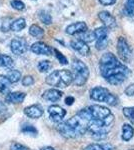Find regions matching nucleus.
Segmentation results:
<instances>
[{
  "label": "nucleus",
  "instance_id": "26",
  "mask_svg": "<svg viewBox=\"0 0 134 150\" xmlns=\"http://www.w3.org/2000/svg\"><path fill=\"white\" fill-rule=\"evenodd\" d=\"M123 13L127 17H134V0H125Z\"/></svg>",
  "mask_w": 134,
  "mask_h": 150
},
{
  "label": "nucleus",
  "instance_id": "20",
  "mask_svg": "<svg viewBox=\"0 0 134 150\" xmlns=\"http://www.w3.org/2000/svg\"><path fill=\"white\" fill-rule=\"evenodd\" d=\"M26 27V20L23 17H19L13 20L10 25V30L14 32H19V31L23 30Z\"/></svg>",
  "mask_w": 134,
  "mask_h": 150
},
{
  "label": "nucleus",
  "instance_id": "11",
  "mask_svg": "<svg viewBox=\"0 0 134 150\" xmlns=\"http://www.w3.org/2000/svg\"><path fill=\"white\" fill-rule=\"evenodd\" d=\"M70 46L73 50H75L82 56H88L90 54V47L88 46V44L85 43L84 41L80 40L79 38L70 41Z\"/></svg>",
  "mask_w": 134,
  "mask_h": 150
},
{
  "label": "nucleus",
  "instance_id": "24",
  "mask_svg": "<svg viewBox=\"0 0 134 150\" xmlns=\"http://www.w3.org/2000/svg\"><path fill=\"white\" fill-rule=\"evenodd\" d=\"M6 77L10 81V83H17L21 79V72L16 69H10L7 72Z\"/></svg>",
  "mask_w": 134,
  "mask_h": 150
},
{
  "label": "nucleus",
  "instance_id": "18",
  "mask_svg": "<svg viewBox=\"0 0 134 150\" xmlns=\"http://www.w3.org/2000/svg\"><path fill=\"white\" fill-rule=\"evenodd\" d=\"M25 97H26V94L24 92H20V91L9 92L5 96V102L10 104H19L23 102Z\"/></svg>",
  "mask_w": 134,
  "mask_h": 150
},
{
  "label": "nucleus",
  "instance_id": "32",
  "mask_svg": "<svg viewBox=\"0 0 134 150\" xmlns=\"http://www.w3.org/2000/svg\"><path fill=\"white\" fill-rule=\"evenodd\" d=\"M53 52H54L55 57L57 58V60L60 62V64H62V65H66V64H68V59L64 56V54H62V53L59 51V50L53 49Z\"/></svg>",
  "mask_w": 134,
  "mask_h": 150
},
{
  "label": "nucleus",
  "instance_id": "37",
  "mask_svg": "<svg viewBox=\"0 0 134 150\" xmlns=\"http://www.w3.org/2000/svg\"><path fill=\"white\" fill-rule=\"evenodd\" d=\"M125 94L127 96H133L134 95V83L130 84V85H128L127 87H126Z\"/></svg>",
  "mask_w": 134,
  "mask_h": 150
},
{
  "label": "nucleus",
  "instance_id": "38",
  "mask_svg": "<svg viewBox=\"0 0 134 150\" xmlns=\"http://www.w3.org/2000/svg\"><path fill=\"white\" fill-rule=\"evenodd\" d=\"M99 3L103 6H109V5H113V4L116 3L117 0H98Z\"/></svg>",
  "mask_w": 134,
  "mask_h": 150
},
{
  "label": "nucleus",
  "instance_id": "17",
  "mask_svg": "<svg viewBox=\"0 0 134 150\" xmlns=\"http://www.w3.org/2000/svg\"><path fill=\"white\" fill-rule=\"evenodd\" d=\"M63 96V92L56 88H51L48 90L44 91L42 94V98L46 101H51V102H56V101L60 100Z\"/></svg>",
  "mask_w": 134,
  "mask_h": 150
},
{
  "label": "nucleus",
  "instance_id": "40",
  "mask_svg": "<svg viewBox=\"0 0 134 150\" xmlns=\"http://www.w3.org/2000/svg\"><path fill=\"white\" fill-rule=\"evenodd\" d=\"M7 110L6 108V105L4 104L2 101H0V114H2V113H4L5 111Z\"/></svg>",
  "mask_w": 134,
  "mask_h": 150
},
{
  "label": "nucleus",
  "instance_id": "19",
  "mask_svg": "<svg viewBox=\"0 0 134 150\" xmlns=\"http://www.w3.org/2000/svg\"><path fill=\"white\" fill-rule=\"evenodd\" d=\"M122 135H121V138H122L124 141H129V140L132 139V137L134 136V128L131 124H128V123H125V124L122 125Z\"/></svg>",
  "mask_w": 134,
  "mask_h": 150
},
{
  "label": "nucleus",
  "instance_id": "28",
  "mask_svg": "<svg viewBox=\"0 0 134 150\" xmlns=\"http://www.w3.org/2000/svg\"><path fill=\"white\" fill-rule=\"evenodd\" d=\"M21 132L26 135H30V136H36V135L38 134L37 129H36L33 125H30V124L23 125L22 128H21Z\"/></svg>",
  "mask_w": 134,
  "mask_h": 150
},
{
  "label": "nucleus",
  "instance_id": "6",
  "mask_svg": "<svg viewBox=\"0 0 134 150\" xmlns=\"http://www.w3.org/2000/svg\"><path fill=\"white\" fill-rule=\"evenodd\" d=\"M110 114V109L102 105H91L89 107L83 108V109L77 112V115L89 122L91 120L104 119V118L108 117Z\"/></svg>",
  "mask_w": 134,
  "mask_h": 150
},
{
  "label": "nucleus",
  "instance_id": "1",
  "mask_svg": "<svg viewBox=\"0 0 134 150\" xmlns=\"http://www.w3.org/2000/svg\"><path fill=\"white\" fill-rule=\"evenodd\" d=\"M99 69L103 78L112 85L122 84L130 74V70L112 52L102 55L99 60Z\"/></svg>",
  "mask_w": 134,
  "mask_h": 150
},
{
  "label": "nucleus",
  "instance_id": "29",
  "mask_svg": "<svg viewBox=\"0 0 134 150\" xmlns=\"http://www.w3.org/2000/svg\"><path fill=\"white\" fill-rule=\"evenodd\" d=\"M79 39L84 41L85 43H90L92 42V41L95 40V36H94V32L93 31H85L84 33H81V34H79Z\"/></svg>",
  "mask_w": 134,
  "mask_h": 150
},
{
  "label": "nucleus",
  "instance_id": "10",
  "mask_svg": "<svg viewBox=\"0 0 134 150\" xmlns=\"http://www.w3.org/2000/svg\"><path fill=\"white\" fill-rule=\"evenodd\" d=\"M10 48L11 51L15 55H22L28 49L27 41L23 37H15L11 40Z\"/></svg>",
  "mask_w": 134,
  "mask_h": 150
},
{
  "label": "nucleus",
  "instance_id": "23",
  "mask_svg": "<svg viewBox=\"0 0 134 150\" xmlns=\"http://www.w3.org/2000/svg\"><path fill=\"white\" fill-rule=\"evenodd\" d=\"M14 62L13 59L5 54H0V67H3V68L10 69L13 67Z\"/></svg>",
  "mask_w": 134,
  "mask_h": 150
},
{
  "label": "nucleus",
  "instance_id": "9",
  "mask_svg": "<svg viewBox=\"0 0 134 150\" xmlns=\"http://www.w3.org/2000/svg\"><path fill=\"white\" fill-rule=\"evenodd\" d=\"M94 36H95V40H96V47L97 50H103L105 49L107 44H108V34H109V30L108 28L105 26H101V27L96 28L95 30H93Z\"/></svg>",
  "mask_w": 134,
  "mask_h": 150
},
{
  "label": "nucleus",
  "instance_id": "8",
  "mask_svg": "<svg viewBox=\"0 0 134 150\" xmlns=\"http://www.w3.org/2000/svg\"><path fill=\"white\" fill-rule=\"evenodd\" d=\"M117 54L120 60L125 63H129L132 59V49L129 46L127 40L122 36L118 38L117 40Z\"/></svg>",
  "mask_w": 134,
  "mask_h": 150
},
{
  "label": "nucleus",
  "instance_id": "42",
  "mask_svg": "<svg viewBox=\"0 0 134 150\" xmlns=\"http://www.w3.org/2000/svg\"><path fill=\"white\" fill-rule=\"evenodd\" d=\"M129 150H133V149H129Z\"/></svg>",
  "mask_w": 134,
  "mask_h": 150
},
{
  "label": "nucleus",
  "instance_id": "12",
  "mask_svg": "<svg viewBox=\"0 0 134 150\" xmlns=\"http://www.w3.org/2000/svg\"><path fill=\"white\" fill-rule=\"evenodd\" d=\"M49 117L53 122H61L66 115V110L59 105H51L48 107Z\"/></svg>",
  "mask_w": 134,
  "mask_h": 150
},
{
  "label": "nucleus",
  "instance_id": "41",
  "mask_svg": "<svg viewBox=\"0 0 134 150\" xmlns=\"http://www.w3.org/2000/svg\"><path fill=\"white\" fill-rule=\"evenodd\" d=\"M40 150H55L53 147H51V146H45V147H42Z\"/></svg>",
  "mask_w": 134,
  "mask_h": 150
},
{
  "label": "nucleus",
  "instance_id": "21",
  "mask_svg": "<svg viewBox=\"0 0 134 150\" xmlns=\"http://www.w3.org/2000/svg\"><path fill=\"white\" fill-rule=\"evenodd\" d=\"M10 81L8 80V78L5 75L0 74V93L4 94V95L8 94L10 92Z\"/></svg>",
  "mask_w": 134,
  "mask_h": 150
},
{
  "label": "nucleus",
  "instance_id": "15",
  "mask_svg": "<svg viewBox=\"0 0 134 150\" xmlns=\"http://www.w3.org/2000/svg\"><path fill=\"white\" fill-rule=\"evenodd\" d=\"M98 18L107 28H114L116 26V19L109 11L102 10L98 13Z\"/></svg>",
  "mask_w": 134,
  "mask_h": 150
},
{
  "label": "nucleus",
  "instance_id": "4",
  "mask_svg": "<svg viewBox=\"0 0 134 150\" xmlns=\"http://www.w3.org/2000/svg\"><path fill=\"white\" fill-rule=\"evenodd\" d=\"M45 82L50 86L55 88H65L73 82L71 71L66 69H59L51 72L46 77Z\"/></svg>",
  "mask_w": 134,
  "mask_h": 150
},
{
  "label": "nucleus",
  "instance_id": "27",
  "mask_svg": "<svg viewBox=\"0 0 134 150\" xmlns=\"http://www.w3.org/2000/svg\"><path fill=\"white\" fill-rule=\"evenodd\" d=\"M38 18L45 25H50L52 23V16L49 14V12H47L46 10H40L38 12Z\"/></svg>",
  "mask_w": 134,
  "mask_h": 150
},
{
  "label": "nucleus",
  "instance_id": "33",
  "mask_svg": "<svg viewBox=\"0 0 134 150\" xmlns=\"http://www.w3.org/2000/svg\"><path fill=\"white\" fill-rule=\"evenodd\" d=\"M10 5L12 6L13 9H16L18 11H22L25 9V4L21 0H11Z\"/></svg>",
  "mask_w": 134,
  "mask_h": 150
},
{
  "label": "nucleus",
  "instance_id": "22",
  "mask_svg": "<svg viewBox=\"0 0 134 150\" xmlns=\"http://www.w3.org/2000/svg\"><path fill=\"white\" fill-rule=\"evenodd\" d=\"M83 150H114V146L110 143H92Z\"/></svg>",
  "mask_w": 134,
  "mask_h": 150
},
{
  "label": "nucleus",
  "instance_id": "13",
  "mask_svg": "<svg viewBox=\"0 0 134 150\" xmlns=\"http://www.w3.org/2000/svg\"><path fill=\"white\" fill-rule=\"evenodd\" d=\"M88 30L87 28V24L83 21H77V22L71 23L65 28V32L68 35H77L84 33L85 31Z\"/></svg>",
  "mask_w": 134,
  "mask_h": 150
},
{
  "label": "nucleus",
  "instance_id": "35",
  "mask_svg": "<svg viewBox=\"0 0 134 150\" xmlns=\"http://www.w3.org/2000/svg\"><path fill=\"white\" fill-rule=\"evenodd\" d=\"M34 84V78L30 75H26L22 78V85L23 86H31Z\"/></svg>",
  "mask_w": 134,
  "mask_h": 150
},
{
  "label": "nucleus",
  "instance_id": "31",
  "mask_svg": "<svg viewBox=\"0 0 134 150\" xmlns=\"http://www.w3.org/2000/svg\"><path fill=\"white\" fill-rule=\"evenodd\" d=\"M122 112L123 115L129 121H131V123H134V107H124Z\"/></svg>",
  "mask_w": 134,
  "mask_h": 150
},
{
  "label": "nucleus",
  "instance_id": "2",
  "mask_svg": "<svg viewBox=\"0 0 134 150\" xmlns=\"http://www.w3.org/2000/svg\"><path fill=\"white\" fill-rule=\"evenodd\" d=\"M88 124L89 121L76 114L69 118L67 121L59 123L57 126V130L62 136L66 138H77L87 132Z\"/></svg>",
  "mask_w": 134,
  "mask_h": 150
},
{
  "label": "nucleus",
  "instance_id": "7",
  "mask_svg": "<svg viewBox=\"0 0 134 150\" xmlns=\"http://www.w3.org/2000/svg\"><path fill=\"white\" fill-rule=\"evenodd\" d=\"M90 98L94 101L104 102L111 106L118 105L119 102V99L117 96L112 94L108 89L102 86H96L94 88H92L90 90Z\"/></svg>",
  "mask_w": 134,
  "mask_h": 150
},
{
  "label": "nucleus",
  "instance_id": "34",
  "mask_svg": "<svg viewBox=\"0 0 134 150\" xmlns=\"http://www.w3.org/2000/svg\"><path fill=\"white\" fill-rule=\"evenodd\" d=\"M7 20H8V18H4L3 21L1 22V26H0V30L2 31V32H8L9 30H10V25H11V22H8L7 23Z\"/></svg>",
  "mask_w": 134,
  "mask_h": 150
},
{
  "label": "nucleus",
  "instance_id": "14",
  "mask_svg": "<svg viewBox=\"0 0 134 150\" xmlns=\"http://www.w3.org/2000/svg\"><path fill=\"white\" fill-rule=\"evenodd\" d=\"M30 50L34 54L37 55H51L53 51V49L49 45L42 41H37V42L33 43L30 46Z\"/></svg>",
  "mask_w": 134,
  "mask_h": 150
},
{
  "label": "nucleus",
  "instance_id": "30",
  "mask_svg": "<svg viewBox=\"0 0 134 150\" xmlns=\"http://www.w3.org/2000/svg\"><path fill=\"white\" fill-rule=\"evenodd\" d=\"M51 67H52V64L48 60H41V61H39V63L37 64V68L41 73L48 72L51 69Z\"/></svg>",
  "mask_w": 134,
  "mask_h": 150
},
{
  "label": "nucleus",
  "instance_id": "39",
  "mask_svg": "<svg viewBox=\"0 0 134 150\" xmlns=\"http://www.w3.org/2000/svg\"><path fill=\"white\" fill-rule=\"evenodd\" d=\"M73 102H74V97H72V96H67L66 99H65V103L67 105H72Z\"/></svg>",
  "mask_w": 134,
  "mask_h": 150
},
{
  "label": "nucleus",
  "instance_id": "3",
  "mask_svg": "<svg viewBox=\"0 0 134 150\" xmlns=\"http://www.w3.org/2000/svg\"><path fill=\"white\" fill-rule=\"evenodd\" d=\"M114 120V116L112 113L108 117L104 119H97V120H91L88 124V130L91 136L97 140L104 139L108 134L109 130L111 129V123Z\"/></svg>",
  "mask_w": 134,
  "mask_h": 150
},
{
  "label": "nucleus",
  "instance_id": "5",
  "mask_svg": "<svg viewBox=\"0 0 134 150\" xmlns=\"http://www.w3.org/2000/svg\"><path fill=\"white\" fill-rule=\"evenodd\" d=\"M73 83L76 86H83L89 78V69L87 65L78 58H73L71 64Z\"/></svg>",
  "mask_w": 134,
  "mask_h": 150
},
{
  "label": "nucleus",
  "instance_id": "16",
  "mask_svg": "<svg viewBox=\"0 0 134 150\" xmlns=\"http://www.w3.org/2000/svg\"><path fill=\"white\" fill-rule=\"evenodd\" d=\"M24 114L28 116L29 118L37 119V118H40L43 115V108L39 104H33V105L27 106V107L24 108Z\"/></svg>",
  "mask_w": 134,
  "mask_h": 150
},
{
  "label": "nucleus",
  "instance_id": "25",
  "mask_svg": "<svg viewBox=\"0 0 134 150\" xmlns=\"http://www.w3.org/2000/svg\"><path fill=\"white\" fill-rule=\"evenodd\" d=\"M29 34L36 38H42L44 35V30L37 24H32L29 28Z\"/></svg>",
  "mask_w": 134,
  "mask_h": 150
},
{
  "label": "nucleus",
  "instance_id": "36",
  "mask_svg": "<svg viewBox=\"0 0 134 150\" xmlns=\"http://www.w3.org/2000/svg\"><path fill=\"white\" fill-rule=\"evenodd\" d=\"M10 150H29V148L25 145L18 143V142H13L10 145Z\"/></svg>",
  "mask_w": 134,
  "mask_h": 150
}]
</instances>
